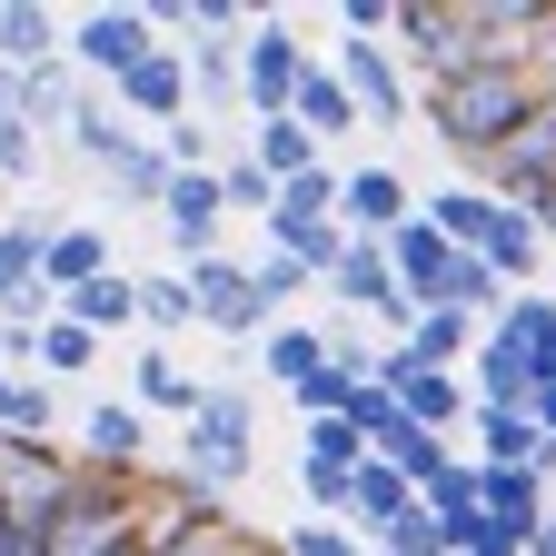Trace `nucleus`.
Instances as JSON below:
<instances>
[{"mask_svg":"<svg viewBox=\"0 0 556 556\" xmlns=\"http://www.w3.org/2000/svg\"><path fill=\"white\" fill-rule=\"evenodd\" d=\"M308 457H328V467H358L368 447H358V428H348V417H318V428H308Z\"/></svg>","mask_w":556,"mask_h":556,"instance_id":"45","label":"nucleus"},{"mask_svg":"<svg viewBox=\"0 0 556 556\" xmlns=\"http://www.w3.org/2000/svg\"><path fill=\"white\" fill-rule=\"evenodd\" d=\"M110 179H119L129 208H160V189H169V150H160V139H129V150L110 160Z\"/></svg>","mask_w":556,"mask_h":556,"instance_id":"30","label":"nucleus"},{"mask_svg":"<svg viewBox=\"0 0 556 556\" xmlns=\"http://www.w3.org/2000/svg\"><path fill=\"white\" fill-rule=\"evenodd\" d=\"M129 378H139V407H169V417H189V407H199V378L169 358V348H150V358H139Z\"/></svg>","mask_w":556,"mask_h":556,"instance_id":"31","label":"nucleus"},{"mask_svg":"<svg viewBox=\"0 0 556 556\" xmlns=\"http://www.w3.org/2000/svg\"><path fill=\"white\" fill-rule=\"evenodd\" d=\"M486 338H507V348H536V338H556V299H546V289H517L497 318H486Z\"/></svg>","mask_w":556,"mask_h":556,"instance_id":"33","label":"nucleus"},{"mask_svg":"<svg viewBox=\"0 0 556 556\" xmlns=\"http://www.w3.org/2000/svg\"><path fill=\"white\" fill-rule=\"evenodd\" d=\"M417 308H457V318H497V308H507V278L486 268L477 249H457V258L438 268V289L417 299Z\"/></svg>","mask_w":556,"mask_h":556,"instance_id":"15","label":"nucleus"},{"mask_svg":"<svg viewBox=\"0 0 556 556\" xmlns=\"http://www.w3.org/2000/svg\"><path fill=\"white\" fill-rule=\"evenodd\" d=\"M110 268H119V258H110V239H100L90 219H60L50 249H40V289L70 299V289H90V278H110Z\"/></svg>","mask_w":556,"mask_h":556,"instance_id":"12","label":"nucleus"},{"mask_svg":"<svg viewBox=\"0 0 556 556\" xmlns=\"http://www.w3.org/2000/svg\"><path fill=\"white\" fill-rule=\"evenodd\" d=\"M299 80H308L299 30H289V21H249V40H239V100H249L258 119H289Z\"/></svg>","mask_w":556,"mask_h":556,"instance_id":"3","label":"nucleus"},{"mask_svg":"<svg viewBox=\"0 0 556 556\" xmlns=\"http://www.w3.org/2000/svg\"><path fill=\"white\" fill-rule=\"evenodd\" d=\"M249 457H258V407L239 388H199L189 438H179V477L208 486V497H229V486L249 477Z\"/></svg>","mask_w":556,"mask_h":556,"instance_id":"2","label":"nucleus"},{"mask_svg":"<svg viewBox=\"0 0 556 556\" xmlns=\"http://www.w3.org/2000/svg\"><path fill=\"white\" fill-rule=\"evenodd\" d=\"M219 90H239V40H199L189 50V100H219Z\"/></svg>","mask_w":556,"mask_h":556,"instance_id":"36","label":"nucleus"},{"mask_svg":"<svg viewBox=\"0 0 556 556\" xmlns=\"http://www.w3.org/2000/svg\"><path fill=\"white\" fill-rule=\"evenodd\" d=\"M249 289H258V308H268V318H278V308H289V299H299V289H308V268H299V258H278V249H268V258H258V268H249Z\"/></svg>","mask_w":556,"mask_h":556,"instance_id":"41","label":"nucleus"},{"mask_svg":"<svg viewBox=\"0 0 556 556\" xmlns=\"http://www.w3.org/2000/svg\"><path fill=\"white\" fill-rule=\"evenodd\" d=\"M150 556H229V527H189V536H169V546H150Z\"/></svg>","mask_w":556,"mask_h":556,"instance_id":"46","label":"nucleus"},{"mask_svg":"<svg viewBox=\"0 0 556 556\" xmlns=\"http://www.w3.org/2000/svg\"><path fill=\"white\" fill-rule=\"evenodd\" d=\"M417 219H428L447 249H486V229H497V199H486V189H438V199H417Z\"/></svg>","mask_w":556,"mask_h":556,"instance_id":"20","label":"nucleus"},{"mask_svg":"<svg viewBox=\"0 0 556 556\" xmlns=\"http://www.w3.org/2000/svg\"><path fill=\"white\" fill-rule=\"evenodd\" d=\"M368 318H378V328H397V348H407V328H417V299L397 289V299H388V308H368Z\"/></svg>","mask_w":556,"mask_h":556,"instance_id":"47","label":"nucleus"},{"mask_svg":"<svg viewBox=\"0 0 556 556\" xmlns=\"http://www.w3.org/2000/svg\"><path fill=\"white\" fill-rule=\"evenodd\" d=\"M527 417H536V428L556 438V388H536V407H527Z\"/></svg>","mask_w":556,"mask_h":556,"instance_id":"49","label":"nucleus"},{"mask_svg":"<svg viewBox=\"0 0 556 556\" xmlns=\"http://www.w3.org/2000/svg\"><path fill=\"white\" fill-rule=\"evenodd\" d=\"M80 438H90V467H110V477H139V447H150V417H139L129 397H100V407L80 417Z\"/></svg>","mask_w":556,"mask_h":556,"instance_id":"14","label":"nucleus"},{"mask_svg":"<svg viewBox=\"0 0 556 556\" xmlns=\"http://www.w3.org/2000/svg\"><path fill=\"white\" fill-rule=\"evenodd\" d=\"M328 70H338V90L358 100V119H368V129H407V119H417V100H407V70H397V50H378V40H348V50L328 60Z\"/></svg>","mask_w":556,"mask_h":556,"instance_id":"6","label":"nucleus"},{"mask_svg":"<svg viewBox=\"0 0 556 556\" xmlns=\"http://www.w3.org/2000/svg\"><path fill=\"white\" fill-rule=\"evenodd\" d=\"M378 556H457V527H447V517H428V507H407V517L378 536Z\"/></svg>","mask_w":556,"mask_h":556,"instance_id":"34","label":"nucleus"},{"mask_svg":"<svg viewBox=\"0 0 556 556\" xmlns=\"http://www.w3.org/2000/svg\"><path fill=\"white\" fill-rule=\"evenodd\" d=\"M60 318H70V328H90V338H119V328L139 318V278H119V268L90 278V289H70V299H60Z\"/></svg>","mask_w":556,"mask_h":556,"instance_id":"19","label":"nucleus"},{"mask_svg":"<svg viewBox=\"0 0 556 556\" xmlns=\"http://www.w3.org/2000/svg\"><path fill=\"white\" fill-rule=\"evenodd\" d=\"M299 486L318 517H348V486H358V467H328V457H299Z\"/></svg>","mask_w":556,"mask_h":556,"instance_id":"39","label":"nucleus"},{"mask_svg":"<svg viewBox=\"0 0 556 556\" xmlns=\"http://www.w3.org/2000/svg\"><path fill=\"white\" fill-rule=\"evenodd\" d=\"M50 208H11V219H0V289H30L40 278V249H50Z\"/></svg>","mask_w":556,"mask_h":556,"instance_id":"23","label":"nucleus"},{"mask_svg":"<svg viewBox=\"0 0 556 556\" xmlns=\"http://www.w3.org/2000/svg\"><path fill=\"white\" fill-rule=\"evenodd\" d=\"M397 417H407V428H428V438H447L457 417H477V397H467L447 368H407V378H397Z\"/></svg>","mask_w":556,"mask_h":556,"instance_id":"16","label":"nucleus"},{"mask_svg":"<svg viewBox=\"0 0 556 556\" xmlns=\"http://www.w3.org/2000/svg\"><path fill=\"white\" fill-rule=\"evenodd\" d=\"M179 289H189V318L199 328H219V338H268L278 318L258 308V289H249V268L239 258H189L179 268Z\"/></svg>","mask_w":556,"mask_h":556,"instance_id":"4","label":"nucleus"},{"mask_svg":"<svg viewBox=\"0 0 556 556\" xmlns=\"http://www.w3.org/2000/svg\"><path fill=\"white\" fill-rule=\"evenodd\" d=\"M477 517H497V527L536 536V517H546V486H536L527 467H477Z\"/></svg>","mask_w":556,"mask_h":556,"instance_id":"18","label":"nucleus"},{"mask_svg":"<svg viewBox=\"0 0 556 556\" xmlns=\"http://www.w3.org/2000/svg\"><path fill=\"white\" fill-rule=\"evenodd\" d=\"M348 428H358V447H378V438L397 428V397H388L378 378H358V397H348Z\"/></svg>","mask_w":556,"mask_h":556,"instance_id":"42","label":"nucleus"},{"mask_svg":"<svg viewBox=\"0 0 556 556\" xmlns=\"http://www.w3.org/2000/svg\"><path fill=\"white\" fill-rule=\"evenodd\" d=\"M477 348V318H457V308H417V328H407V358L417 368H457Z\"/></svg>","mask_w":556,"mask_h":556,"instance_id":"27","label":"nucleus"},{"mask_svg":"<svg viewBox=\"0 0 556 556\" xmlns=\"http://www.w3.org/2000/svg\"><path fill=\"white\" fill-rule=\"evenodd\" d=\"M527 556H556V507L536 517V536H527Z\"/></svg>","mask_w":556,"mask_h":556,"instance_id":"48","label":"nucleus"},{"mask_svg":"<svg viewBox=\"0 0 556 556\" xmlns=\"http://www.w3.org/2000/svg\"><path fill=\"white\" fill-rule=\"evenodd\" d=\"M397 60H417L428 80H457L467 70V0H397Z\"/></svg>","mask_w":556,"mask_h":556,"instance_id":"7","label":"nucleus"},{"mask_svg":"<svg viewBox=\"0 0 556 556\" xmlns=\"http://www.w3.org/2000/svg\"><path fill=\"white\" fill-rule=\"evenodd\" d=\"M338 160H318V169H299V179H278V208L268 219H338Z\"/></svg>","mask_w":556,"mask_h":556,"instance_id":"29","label":"nucleus"},{"mask_svg":"<svg viewBox=\"0 0 556 556\" xmlns=\"http://www.w3.org/2000/svg\"><path fill=\"white\" fill-rule=\"evenodd\" d=\"M328 289H338L348 308H388V299H397V268H388L378 239H348V258L328 268Z\"/></svg>","mask_w":556,"mask_h":556,"instance_id":"22","label":"nucleus"},{"mask_svg":"<svg viewBox=\"0 0 556 556\" xmlns=\"http://www.w3.org/2000/svg\"><path fill=\"white\" fill-rule=\"evenodd\" d=\"M258 368H268L278 388H299L308 368H328V338H318V328H289V318H278V328H268V358H258Z\"/></svg>","mask_w":556,"mask_h":556,"instance_id":"32","label":"nucleus"},{"mask_svg":"<svg viewBox=\"0 0 556 556\" xmlns=\"http://www.w3.org/2000/svg\"><path fill=\"white\" fill-rule=\"evenodd\" d=\"M90 358H100V338H90V328H70V318L40 328V378H70V368H90Z\"/></svg>","mask_w":556,"mask_h":556,"instance_id":"37","label":"nucleus"},{"mask_svg":"<svg viewBox=\"0 0 556 556\" xmlns=\"http://www.w3.org/2000/svg\"><path fill=\"white\" fill-rule=\"evenodd\" d=\"M0 428L11 438H50V378H0Z\"/></svg>","mask_w":556,"mask_h":556,"instance_id":"35","label":"nucleus"},{"mask_svg":"<svg viewBox=\"0 0 556 556\" xmlns=\"http://www.w3.org/2000/svg\"><path fill=\"white\" fill-rule=\"evenodd\" d=\"M110 556H150V546H139V536H129V527H119V546H110Z\"/></svg>","mask_w":556,"mask_h":556,"instance_id":"50","label":"nucleus"},{"mask_svg":"<svg viewBox=\"0 0 556 556\" xmlns=\"http://www.w3.org/2000/svg\"><path fill=\"white\" fill-rule=\"evenodd\" d=\"M417 119H428L457 160H486L536 119V80L527 70H457V80H428L417 90Z\"/></svg>","mask_w":556,"mask_h":556,"instance_id":"1","label":"nucleus"},{"mask_svg":"<svg viewBox=\"0 0 556 556\" xmlns=\"http://www.w3.org/2000/svg\"><path fill=\"white\" fill-rule=\"evenodd\" d=\"M447 258H457V249H447V239H438L428 219H407V229L388 239V268H397V289H407V299H428V289H438V268H447Z\"/></svg>","mask_w":556,"mask_h":556,"instance_id":"25","label":"nucleus"},{"mask_svg":"<svg viewBox=\"0 0 556 556\" xmlns=\"http://www.w3.org/2000/svg\"><path fill=\"white\" fill-rule=\"evenodd\" d=\"M536 249H546V239H536V219L497 208V229H486V249H477V258L497 268V278H517V289H527V278H536Z\"/></svg>","mask_w":556,"mask_h":556,"instance_id":"28","label":"nucleus"},{"mask_svg":"<svg viewBox=\"0 0 556 556\" xmlns=\"http://www.w3.org/2000/svg\"><path fill=\"white\" fill-rule=\"evenodd\" d=\"M70 60V30L60 11H40V0H0V70H21V80H40V70Z\"/></svg>","mask_w":556,"mask_h":556,"instance_id":"11","label":"nucleus"},{"mask_svg":"<svg viewBox=\"0 0 556 556\" xmlns=\"http://www.w3.org/2000/svg\"><path fill=\"white\" fill-rule=\"evenodd\" d=\"M160 219H169L179 258H219V219H229V199H219V160H208V169H169Z\"/></svg>","mask_w":556,"mask_h":556,"instance_id":"9","label":"nucleus"},{"mask_svg":"<svg viewBox=\"0 0 556 556\" xmlns=\"http://www.w3.org/2000/svg\"><path fill=\"white\" fill-rule=\"evenodd\" d=\"M219 199H229V208H258V219H268V208H278V179H268L258 160H219Z\"/></svg>","mask_w":556,"mask_h":556,"instance_id":"38","label":"nucleus"},{"mask_svg":"<svg viewBox=\"0 0 556 556\" xmlns=\"http://www.w3.org/2000/svg\"><path fill=\"white\" fill-rule=\"evenodd\" d=\"M150 50H160L150 11H90L80 30H70V70H90V80H110V90H119Z\"/></svg>","mask_w":556,"mask_h":556,"instance_id":"8","label":"nucleus"},{"mask_svg":"<svg viewBox=\"0 0 556 556\" xmlns=\"http://www.w3.org/2000/svg\"><path fill=\"white\" fill-rule=\"evenodd\" d=\"M278 556H368V546L348 536L338 517H308V527H289V536H278Z\"/></svg>","mask_w":556,"mask_h":556,"instance_id":"40","label":"nucleus"},{"mask_svg":"<svg viewBox=\"0 0 556 556\" xmlns=\"http://www.w3.org/2000/svg\"><path fill=\"white\" fill-rule=\"evenodd\" d=\"M229 556H258V546H229Z\"/></svg>","mask_w":556,"mask_h":556,"instance_id":"51","label":"nucleus"},{"mask_svg":"<svg viewBox=\"0 0 556 556\" xmlns=\"http://www.w3.org/2000/svg\"><path fill=\"white\" fill-rule=\"evenodd\" d=\"M407 219H417V189H407L388 160H358V169L338 179V229H348V239H378V249H388Z\"/></svg>","mask_w":556,"mask_h":556,"instance_id":"5","label":"nucleus"},{"mask_svg":"<svg viewBox=\"0 0 556 556\" xmlns=\"http://www.w3.org/2000/svg\"><path fill=\"white\" fill-rule=\"evenodd\" d=\"M289 119H299V129L318 139V150H328V139H348V129H358V100L338 90V70H328V60H308V80H299Z\"/></svg>","mask_w":556,"mask_h":556,"instance_id":"17","label":"nucleus"},{"mask_svg":"<svg viewBox=\"0 0 556 556\" xmlns=\"http://www.w3.org/2000/svg\"><path fill=\"white\" fill-rule=\"evenodd\" d=\"M110 100H119V119H139V129H179V119H189V50H150Z\"/></svg>","mask_w":556,"mask_h":556,"instance_id":"10","label":"nucleus"},{"mask_svg":"<svg viewBox=\"0 0 556 556\" xmlns=\"http://www.w3.org/2000/svg\"><path fill=\"white\" fill-rule=\"evenodd\" d=\"M338 30L348 40H388L397 30V0H338Z\"/></svg>","mask_w":556,"mask_h":556,"instance_id":"44","label":"nucleus"},{"mask_svg":"<svg viewBox=\"0 0 556 556\" xmlns=\"http://www.w3.org/2000/svg\"><path fill=\"white\" fill-rule=\"evenodd\" d=\"M268 249L299 258L308 278H328V268L348 258V229H338V219H268Z\"/></svg>","mask_w":556,"mask_h":556,"instance_id":"24","label":"nucleus"},{"mask_svg":"<svg viewBox=\"0 0 556 556\" xmlns=\"http://www.w3.org/2000/svg\"><path fill=\"white\" fill-rule=\"evenodd\" d=\"M139 318L150 328H189V289L179 278H139Z\"/></svg>","mask_w":556,"mask_h":556,"instance_id":"43","label":"nucleus"},{"mask_svg":"<svg viewBox=\"0 0 556 556\" xmlns=\"http://www.w3.org/2000/svg\"><path fill=\"white\" fill-rule=\"evenodd\" d=\"M467 397L527 417V407H536V358H527V348H507V338H477V388H467Z\"/></svg>","mask_w":556,"mask_h":556,"instance_id":"13","label":"nucleus"},{"mask_svg":"<svg viewBox=\"0 0 556 556\" xmlns=\"http://www.w3.org/2000/svg\"><path fill=\"white\" fill-rule=\"evenodd\" d=\"M249 160H258L268 179H299V169H318L328 150H318V139H308L299 119H258V129H249Z\"/></svg>","mask_w":556,"mask_h":556,"instance_id":"26","label":"nucleus"},{"mask_svg":"<svg viewBox=\"0 0 556 556\" xmlns=\"http://www.w3.org/2000/svg\"><path fill=\"white\" fill-rule=\"evenodd\" d=\"M70 139H80V160H100V169H110L139 129L119 119V100H110V90H70Z\"/></svg>","mask_w":556,"mask_h":556,"instance_id":"21","label":"nucleus"}]
</instances>
